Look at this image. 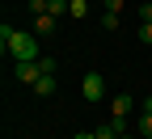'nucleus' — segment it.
<instances>
[{"mask_svg":"<svg viewBox=\"0 0 152 139\" xmlns=\"http://www.w3.org/2000/svg\"><path fill=\"white\" fill-rule=\"evenodd\" d=\"M0 51H4L13 63H34V59H42V42H38V34L9 30V25H0Z\"/></svg>","mask_w":152,"mask_h":139,"instance_id":"obj_1","label":"nucleus"},{"mask_svg":"<svg viewBox=\"0 0 152 139\" xmlns=\"http://www.w3.org/2000/svg\"><path fill=\"white\" fill-rule=\"evenodd\" d=\"M80 97H85V101H93V106L106 101V76H102V72H89L85 80H80Z\"/></svg>","mask_w":152,"mask_h":139,"instance_id":"obj_2","label":"nucleus"},{"mask_svg":"<svg viewBox=\"0 0 152 139\" xmlns=\"http://www.w3.org/2000/svg\"><path fill=\"white\" fill-rule=\"evenodd\" d=\"M55 25H59V17H51V13H38V17H34V34H38V38H51Z\"/></svg>","mask_w":152,"mask_h":139,"instance_id":"obj_3","label":"nucleus"},{"mask_svg":"<svg viewBox=\"0 0 152 139\" xmlns=\"http://www.w3.org/2000/svg\"><path fill=\"white\" fill-rule=\"evenodd\" d=\"M131 110H135V97H131V93H118V97L110 101V114H114V118H127Z\"/></svg>","mask_w":152,"mask_h":139,"instance_id":"obj_4","label":"nucleus"},{"mask_svg":"<svg viewBox=\"0 0 152 139\" xmlns=\"http://www.w3.org/2000/svg\"><path fill=\"white\" fill-rule=\"evenodd\" d=\"M55 89H59V84H55V72H47L42 80L34 84V93H38V97H55Z\"/></svg>","mask_w":152,"mask_h":139,"instance_id":"obj_5","label":"nucleus"},{"mask_svg":"<svg viewBox=\"0 0 152 139\" xmlns=\"http://www.w3.org/2000/svg\"><path fill=\"white\" fill-rule=\"evenodd\" d=\"M72 9V0H42V13H51V17H64Z\"/></svg>","mask_w":152,"mask_h":139,"instance_id":"obj_6","label":"nucleus"},{"mask_svg":"<svg viewBox=\"0 0 152 139\" xmlns=\"http://www.w3.org/2000/svg\"><path fill=\"white\" fill-rule=\"evenodd\" d=\"M68 17H72V21H80V17H89V0H72Z\"/></svg>","mask_w":152,"mask_h":139,"instance_id":"obj_7","label":"nucleus"},{"mask_svg":"<svg viewBox=\"0 0 152 139\" xmlns=\"http://www.w3.org/2000/svg\"><path fill=\"white\" fill-rule=\"evenodd\" d=\"M140 139H152V114H140Z\"/></svg>","mask_w":152,"mask_h":139,"instance_id":"obj_8","label":"nucleus"},{"mask_svg":"<svg viewBox=\"0 0 152 139\" xmlns=\"http://www.w3.org/2000/svg\"><path fill=\"white\" fill-rule=\"evenodd\" d=\"M102 30H110V34L118 30V13H102Z\"/></svg>","mask_w":152,"mask_h":139,"instance_id":"obj_9","label":"nucleus"},{"mask_svg":"<svg viewBox=\"0 0 152 139\" xmlns=\"http://www.w3.org/2000/svg\"><path fill=\"white\" fill-rule=\"evenodd\" d=\"M102 4H106V13H123V9H127V0H102Z\"/></svg>","mask_w":152,"mask_h":139,"instance_id":"obj_10","label":"nucleus"},{"mask_svg":"<svg viewBox=\"0 0 152 139\" xmlns=\"http://www.w3.org/2000/svg\"><path fill=\"white\" fill-rule=\"evenodd\" d=\"M140 38H144L148 47H152V21H140Z\"/></svg>","mask_w":152,"mask_h":139,"instance_id":"obj_11","label":"nucleus"},{"mask_svg":"<svg viewBox=\"0 0 152 139\" xmlns=\"http://www.w3.org/2000/svg\"><path fill=\"white\" fill-rule=\"evenodd\" d=\"M140 21H152V4H140Z\"/></svg>","mask_w":152,"mask_h":139,"instance_id":"obj_12","label":"nucleus"},{"mask_svg":"<svg viewBox=\"0 0 152 139\" xmlns=\"http://www.w3.org/2000/svg\"><path fill=\"white\" fill-rule=\"evenodd\" d=\"M76 139H97V131H76Z\"/></svg>","mask_w":152,"mask_h":139,"instance_id":"obj_13","label":"nucleus"},{"mask_svg":"<svg viewBox=\"0 0 152 139\" xmlns=\"http://www.w3.org/2000/svg\"><path fill=\"white\" fill-rule=\"evenodd\" d=\"M118 139H135V135H118Z\"/></svg>","mask_w":152,"mask_h":139,"instance_id":"obj_14","label":"nucleus"}]
</instances>
